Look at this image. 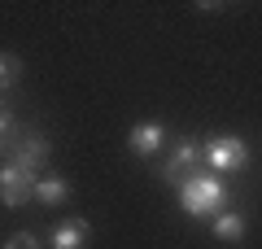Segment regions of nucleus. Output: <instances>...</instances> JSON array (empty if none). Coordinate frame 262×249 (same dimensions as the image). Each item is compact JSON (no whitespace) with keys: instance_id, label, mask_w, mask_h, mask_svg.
Listing matches in <instances>:
<instances>
[{"instance_id":"1","label":"nucleus","mask_w":262,"mask_h":249,"mask_svg":"<svg viewBox=\"0 0 262 249\" xmlns=\"http://www.w3.org/2000/svg\"><path fill=\"white\" fill-rule=\"evenodd\" d=\"M232 193H227L223 175H214V171H201V175H188L184 184H179V210L188 214V219H219L223 210H232Z\"/></svg>"},{"instance_id":"2","label":"nucleus","mask_w":262,"mask_h":249,"mask_svg":"<svg viewBox=\"0 0 262 249\" xmlns=\"http://www.w3.org/2000/svg\"><path fill=\"white\" fill-rule=\"evenodd\" d=\"M201 166H206V144L192 136H179L175 149H170L166 166H158V179H166V184H184L188 175H201Z\"/></svg>"},{"instance_id":"3","label":"nucleus","mask_w":262,"mask_h":249,"mask_svg":"<svg viewBox=\"0 0 262 249\" xmlns=\"http://www.w3.org/2000/svg\"><path fill=\"white\" fill-rule=\"evenodd\" d=\"M249 166V140L245 136H210L206 140V171L214 175H232V171H245Z\"/></svg>"},{"instance_id":"4","label":"nucleus","mask_w":262,"mask_h":249,"mask_svg":"<svg viewBox=\"0 0 262 249\" xmlns=\"http://www.w3.org/2000/svg\"><path fill=\"white\" fill-rule=\"evenodd\" d=\"M48 153H53V144H48L44 131L22 127V136L13 140V149H9V162H13V166H22L27 175H35V179H39V171L48 166Z\"/></svg>"},{"instance_id":"5","label":"nucleus","mask_w":262,"mask_h":249,"mask_svg":"<svg viewBox=\"0 0 262 249\" xmlns=\"http://www.w3.org/2000/svg\"><path fill=\"white\" fill-rule=\"evenodd\" d=\"M31 188H35V175H27V171H22V166H13V162L0 166V201L9 205V210H18V205L27 201Z\"/></svg>"},{"instance_id":"6","label":"nucleus","mask_w":262,"mask_h":249,"mask_svg":"<svg viewBox=\"0 0 262 249\" xmlns=\"http://www.w3.org/2000/svg\"><path fill=\"white\" fill-rule=\"evenodd\" d=\"M88 236H92V223L88 219H61L48 232V249H83Z\"/></svg>"},{"instance_id":"7","label":"nucleus","mask_w":262,"mask_h":249,"mask_svg":"<svg viewBox=\"0 0 262 249\" xmlns=\"http://www.w3.org/2000/svg\"><path fill=\"white\" fill-rule=\"evenodd\" d=\"M127 144H131V153H140V157H153L162 144H166V127L162 122H136V127L127 131Z\"/></svg>"},{"instance_id":"8","label":"nucleus","mask_w":262,"mask_h":249,"mask_svg":"<svg viewBox=\"0 0 262 249\" xmlns=\"http://www.w3.org/2000/svg\"><path fill=\"white\" fill-rule=\"evenodd\" d=\"M66 197H70V179H61V175H39L35 188H31V201H39V205H61Z\"/></svg>"},{"instance_id":"9","label":"nucleus","mask_w":262,"mask_h":249,"mask_svg":"<svg viewBox=\"0 0 262 249\" xmlns=\"http://www.w3.org/2000/svg\"><path fill=\"white\" fill-rule=\"evenodd\" d=\"M210 227H214L219 240H245V214L241 210H223L219 219H210Z\"/></svg>"},{"instance_id":"10","label":"nucleus","mask_w":262,"mask_h":249,"mask_svg":"<svg viewBox=\"0 0 262 249\" xmlns=\"http://www.w3.org/2000/svg\"><path fill=\"white\" fill-rule=\"evenodd\" d=\"M18 136H22V122H18V114H13L5 101H0V157H5V153L13 149V140H18Z\"/></svg>"},{"instance_id":"11","label":"nucleus","mask_w":262,"mask_h":249,"mask_svg":"<svg viewBox=\"0 0 262 249\" xmlns=\"http://www.w3.org/2000/svg\"><path fill=\"white\" fill-rule=\"evenodd\" d=\"M22 79V57L18 53H0V92H13Z\"/></svg>"},{"instance_id":"12","label":"nucleus","mask_w":262,"mask_h":249,"mask_svg":"<svg viewBox=\"0 0 262 249\" xmlns=\"http://www.w3.org/2000/svg\"><path fill=\"white\" fill-rule=\"evenodd\" d=\"M5 249H44V245L35 232H13V236H5Z\"/></svg>"}]
</instances>
